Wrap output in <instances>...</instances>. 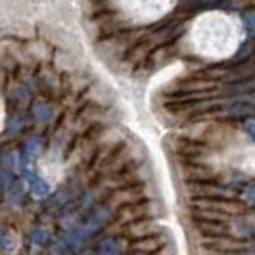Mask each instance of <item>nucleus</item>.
<instances>
[{
    "mask_svg": "<svg viewBox=\"0 0 255 255\" xmlns=\"http://www.w3.org/2000/svg\"><path fill=\"white\" fill-rule=\"evenodd\" d=\"M23 123H25V117L21 114H17L15 117L10 119V123H8V130L10 132H19L21 128H23Z\"/></svg>",
    "mask_w": 255,
    "mask_h": 255,
    "instance_id": "8",
    "label": "nucleus"
},
{
    "mask_svg": "<svg viewBox=\"0 0 255 255\" xmlns=\"http://www.w3.org/2000/svg\"><path fill=\"white\" fill-rule=\"evenodd\" d=\"M6 194H8V198H10L12 202L21 200V194H23V182H21V180H13L12 184H10V188L6 190Z\"/></svg>",
    "mask_w": 255,
    "mask_h": 255,
    "instance_id": "6",
    "label": "nucleus"
},
{
    "mask_svg": "<svg viewBox=\"0 0 255 255\" xmlns=\"http://www.w3.org/2000/svg\"><path fill=\"white\" fill-rule=\"evenodd\" d=\"M242 200L246 204H255V180L252 184L246 186V190H244V194H242Z\"/></svg>",
    "mask_w": 255,
    "mask_h": 255,
    "instance_id": "9",
    "label": "nucleus"
},
{
    "mask_svg": "<svg viewBox=\"0 0 255 255\" xmlns=\"http://www.w3.org/2000/svg\"><path fill=\"white\" fill-rule=\"evenodd\" d=\"M44 240H46L44 230H42V229L35 230V234H33V242H37V246H42V244H44Z\"/></svg>",
    "mask_w": 255,
    "mask_h": 255,
    "instance_id": "11",
    "label": "nucleus"
},
{
    "mask_svg": "<svg viewBox=\"0 0 255 255\" xmlns=\"http://www.w3.org/2000/svg\"><path fill=\"white\" fill-rule=\"evenodd\" d=\"M33 112H35V117H37V121H40V123H48V121L52 119V108H50V106H46L44 102H37V104H35Z\"/></svg>",
    "mask_w": 255,
    "mask_h": 255,
    "instance_id": "5",
    "label": "nucleus"
},
{
    "mask_svg": "<svg viewBox=\"0 0 255 255\" xmlns=\"http://www.w3.org/2000/svg\"><path fill=\"white\" fill-rule=\"evenodd\" d=\"M110 217H112V209L110 207H98V209H94L89 217L85 219V225H81L77 232H73L67 240L62 242V252H73V250H77L81 244L87 242L89 238H92L98 230L102 229Z\"/></svg>",
    "mask_w": 255,
    "mask_h": 255,
    "instance_id": "1",
    "label": "nucleus"
},
{
    "mask_svg": "<svg viewBox=\"0 0 255 255\" xmlns=\"http://www.w3.org/2000/svg\"><path fill=\"white\" fill-rule=\"evenodd\" d=\"M244 128H246V132H248V134L255 140V117H248V119H244Z\"/></svg>",
    "mask_w": 255,
    "mask_h": 255,
    "instance_id": "10",
    "label": "nucleus"
},
{
    "mask_svg": "<svg viewBox=\"0 0 255 255\" xmlns=\"http://www.w3.org/2000/svg\"><path fill=\"white\" fill-rule=\"evenodd\" d=\"M48 192H50V186H48V182L44 179H40V177H31L29 179V194L33 198L42 200V198L48 196Z\"/></svg>",
    "mask_w": 255,
    "mask_h": 255,
    "instance_id": "2",
    "label": "nucleus"
},
{
    "mask_svg": "<svg viewBox=\"0 0 255 255\" xmlns=\"http://www.w3.org/2000/svg\"><path fill=\"white\" fill-rule=\"evenodd\" d=\"M121 254H123L121 244L117 242V240H114V238H108V240L98 244L96 252H92L90 255H121Z\"/></svg>",
    "mask_w": 255,
    "mask_h": 255,
    "instance_id": "3",
    "label": "nucleus"
},
{
    "mask_svg": "<svg viewBox=\"0 0 255 255\" xmlns=\"http://www.w3.org/2000/svg\"><path fill=\"white\" fill-rule=\"evenodd\" d=\"M12 182H13V155H8L6 163L2 165V171H0V184H2L4 190H8Z\"/></svg>",
    "mask_w": 255,
    "mask_h": 255,
    "instance_id": "4",
    "label": "nucleus"
},
{
    "mask_svg": "<svg viewBox=\"0 0 255 255\" xmlns=\"http://www.w3.org/2000/svg\"><path fill=\"white\" fill-rule=\"evenodd\" d=\"M242 19H244V27L248 29V33L254 35L255 33V8L248 10V12H244Z\"/></svg>",
    "mask_w": 255,
    "mask_h": 255,
    "instance_id": "7",
    "label": "nucleus"
}]
</instances>
